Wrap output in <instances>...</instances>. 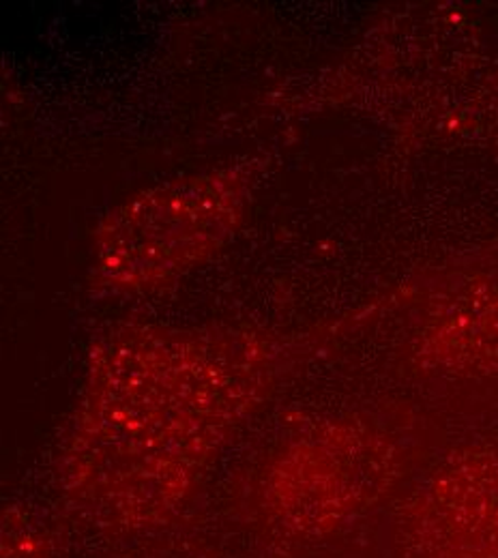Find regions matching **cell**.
<instances>
[{"instance_id":"6da1fadb","label":"cell","mask_w":498,"mask_h":558,"mask_svg":"<svg viewBox=\"0 0 498 558\" xmlns=\"http://www.w3.org/2000/svg\"><path fill=\"white\" fill-rule=\"evenodd\" d=\"M236 215L239 192L219 177L148 192L101 232V271L117 281L174 274L217 245Z\"/></svg>"}]
</instances>
